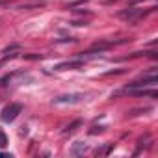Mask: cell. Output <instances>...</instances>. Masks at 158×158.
Returning <instances> with one entry per match:
<instances>
[{"instance_id": "4", "label": "cell", "mask_w": 158, "mask_h": 158, "mask_svg": "<svg viewBox=\"0 0 158 158\" xmlns=\"http://www.w3.org/2000/svg\"><path fill=\"white\" fill-rule=\"evenodd\" d=\"M82 61L80 60H76V61H65V63H60L56 65V71H63V69H73V67H80Z\"/></svg>"}, {"instance_id": "6", "label": "cell", "mask_w": 158, "mask_h": 158, "mask_svg": "<svg viewBox=\"0 0 158 158\" xmlns=\"http://www.w3.org/2000/svg\"><path fill=\"white\" fill-rule=\"evenodd\" d=\"M8 145V136L4 134V130L0 128V147H6Z\"/></svg>"}, {"instance_id": "5", "label": "cell", "mask_w": 158, "mask_h": 158, "mask_svg": "<svg viewBox=\"0 0 158 158\" xmlns=\"http://www.w3.org/2000/svg\"><path fill=\"white\" fill-rule=\"evenodd\" d=\"M86 149H88V147H86V143H80V141H76V143L73 145V149H71V152L78 156V154H82V152H84Z\"/></svg>"}, {"instance_id": "1", "label": "cell", "mask_w": 158, "mask_h": 158, "mask_svg": "<svg viewBox=\"0 0 158 158\" xmlns=\"http://www.w3.org/2000/svg\"><path fill=\"white\" fill-rule=\"evenodd\" d=\"M23 112V106L19 104V102H11L10 106H6L4 110H2V114H0V119H2L4 123H11V121H15L17 119V115Z\"/></svg>"}, {"instance_id": "7", "label": "cell", "mask_w": 158, "mask_h": 158, "mask_svg": "<svg viewBox=\"0 0 158 158\" xmlns=\"http://www.w3.org/2000/svg\"><path fill=\"white\" fill-rule=\"evenodd\" d=\"M78 125H80V121H74V123H73V125H71V127L67 128V132H73V130H74V128H76Z\"/></svg>"}, {"instance_id": "2", "label": "cell", "mask_w": 158, "mask_h": 158, "mask_svg": "<svg viewBox=\"0 0 158 158\" xmlns=\"http://www.w3.org/2000/svg\"><path fill=\"white\" fill-rule=\"evenodd\" d=\"M82 101V95H78V93H71V95H61L58 99H54L56 104H74V102H80Z\"/></svg>"}, {"instance_id": "3", "label": "cell", "mask_w": 158, "mask_h": 158, "mask_svg": "<svg viewBox=\"0 0 158 158\" xmlns=\"http://www.w3.org/2000/svg\"><path fill=\"white\" fill-rule=\"evenodd\" d=\"M141 15H143V11H139V10H128V11H123V13H121L123 19H128V21H132V23L138 21Z\"/></svg>"}]
</instances>
